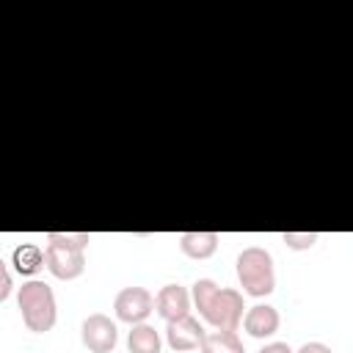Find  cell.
Segmentation results:
<instances>
[{
    "instance_id": "1",
    "label": "cell",
    "mask_w": 353,
    "mask_h": 353,
    "mask_svg": "<svg viewBox=\"0 0 353 353\" xmlns=\"http://www.w3.org/2000/svg\"><path fill=\"white\" fill-rule=\"evenodd\" d=\"M17 306L22 314V323L33 334H44L55 325L58 320V306H55V292L47 281L41 279H28L17 290Z\"/></svg>"
},
{
    "instance_id": "2",
    "label": "cell",
    "mask_w": 353,
    "mask_h": 353,
    "mask_svg": "<svg viewBox=\"0 0 353 353\" xmlns=\"http://www.w3.org/2000/svg\"><path fill=\"white\" fill-rule=\"evenodd\" d=\"M237 281L245 295L251 298H265L276 290V270H273V256L262 245H248L237 254L234 262Z\"/></svg>"
},
{
    "instance_id": "3",
    "label": "cell",
    "mask_w": 353,
    "mask_h": 353,
    "mask_svg": "<svg viewBox=\"0 0 353 353\" xmlns=\"http://www.w3.org/2000/svg\"><path fill=\"white\" fill-rule=\"evenodd\" d=\"M243 292L232 290V287H221L215 292V298L210 301V306L204 309V320L215 328V331H237V325L243 323Z\"/></svg>"
},
{
    "instance_id": "4",
    "label": "cell",
    "mask_w": 353,
    "mask_h": 353,
    "mask_svg": "<svg viewBox=\"0 0 353 353\" xmlns=\"http://www.w3.org/2000/svg\"><path fill=\"white\" fill-rule=\"evenodd\" d=\"M113 312H116V320L127 325H138V323H146V317L154 312V298L146 287H124L113 298Z\"/></svg>"
},
{
    "instance_id": "5",
    "label": "cell",
    "mask_w": 353,
    "mask_h": 353,
    "mask_svg": "<svg viewBox=\"0 0 353 353\" xmlns=\"http://www.w3.org/2000/svg\"><path fill=\"white\" fill-rule=\"evenodd\" d=\"M80 339L91 353H110L119 342V328L116 320H110L102 312H94L83 320L80 325Z\"/></svg>"
},
{
    "instance_id": "6",
    "label": "cell",
    "mask_w": 353,
    "mask_h": 353,
    "mask_svg": "<svg viewBox=\"0 0 353 353\" xmlns=\"http://www.w3.org/2000/svg\"><path fill=\"white\" fill-rule=\"evenodd\" d=\"M44 262L47 270L61 279V281H72L85 270V251H74V248H63V245H52L47 243L44 248Z\"/></svg>"
},
{
    "instance_id": "7",
    "label": "cell",
    "mask_w": 353,
    "mask_h": 353,
    "mask_svg": "<svg viewBox=\"0 0 353 353\" xmlns=\"http://www.w3.org/2000/svg\"><path fill=\"white\" fill-rule=\"evenodd\" d=\"M207 331L201 328V323L193 317V314H185L179 320H171L165 323V342L171 350H179V353H190L196 347H201Z\"/></svg>"
},
{
    "instance_id": "8",
    "label": "cell",
    "mask_w": 353,
    "mask_h": 353,
    "mask_svg": "<svg viewBox=\"0 0 353 353\" xmlns=\"http://www.w3.org/2000/svg\"><path fill=\"white\" fill-rule=\"evenodd\" d=\"M190 306H193V298H190L188 287H182V284H165V287H160V292L154 295V312H157L165 323L190 314Z\"/></svg>"
},
{
    "instance_id": "9",
    "label": "cell",
    "mask_w": 353,
    "mask_h": 353,
    "mask_svg": "<svg viewBox=\"0 0 353 353\" xmlns=\"http://www.w3.org/2000/svg\"><path fill=\"white\" fill-rule=\"evenodd\" d=\"M279 325H281V317H279V312L270 303H256V306L245 309V314H243V328L254 339L273 336L279 331Z\"/></svg>"
},
{
    "instance_id": "10",
    "label": "cell",
    "mask_w": 353,
    "mask_h": 353,
    "mask_svg": "<svg viewBox=\"0 0 353 353\" xmlns=\"http://www.w3.org/2000/svg\"><path fill=\"white\" fill-rule=\"evenodd\" d=\"M8 265L14 268V273H19V276H25V279H33L47 262H44V251H41L36 243H19V245L11 251Z\"/></svg>"
},
{
    "instance_id": "11",
    "label": "cell",
    "mask_w": 353,
    "mask_h": 353,
    "mask_svg": "<svg viewBox=\"0 0 353 353\" xmlns=\"http://www.w3.org/2000/svg\"><path fill=\"white\" fill-rule=\"evenodd\" d=\"M218 234L215 232H182L179 234V248L190 259H210L218 251Z\"/></svg>"
},
{
    "instance_id": "12",
    "label": "cell",
    "mask_w": 353,
    "mask_h": 353,
    "mask_svg": "<svg viewBox=\"0 0 353 353\" xmlns=\"http://www.w3.org/2000/svg\"><path fill=\"white\" fill-rule=\"evenodd\" d=\"M160 347H163V339H160L154 325L138 323L130 328V334H127V350L130 353H160Z\"/></svg>"
},
{
    "instance_id": "13",
    "label": "cell",
    "mask_w": 353,
    "mask_h": 353,
    "mask_svg": "<svg viewBox=\"0 0 353 353\" xmlns=\"http://www.w3.org/2000/svg\"><path fill=\"white\" fill-rule=\"evenodd\" d=\"M199 350L201 353H245L237 331H210Z\"/></svg>"
},
{
    "instance_id": "14",
    "label": "cell",
    "mask_w": 353,
    "mask_h": 353,
    "mask_svg": "<svg viewBox=\"0 0 353 353\" xmlns=\"http://www.w3.org/2000/svg\"><path fill=\"white\" fill-rule=\"evenodd\" d=\"M47 243L74 248V251H85V245L91 243V234L88 232H47Z\"/></svg>"
},
{
    "instance_id": "15",
    "label": "cell",
    "mask_w": 353,
    "mask_h": 353,
    "mask_svg": "<svg viewBox=\"0 0 353 353\" xmlns=\"http://www.w3.org/2000/svg\"><path fill=\"white\" fill-rule=\"evenodd\" d=\"M221 287L212 281V279H199L196 284H193V290H190V298H193V306L199 309V314H204V309L210 306V301L215 298V292H218Z\"/></svg>"
},
{
    "instance_id": "16",
    "label": "cell",
    "mask_w": 353,
    "mask_h": 353,
    "mask_svg": "<svg viewBox=\"0 0 353 353\" xmlns=\"http://www.w3.org/2000/svg\"><path fill=\"white\" fill-rule=\"evenodd\" d=\"M281 240H284V245L292 248V251H306V248H312V245L320 240V234H317V232H284Z\"/></svg>"
},
{
    "instance_id": "17",
    "label": "cell",
    "mask_w": 353,
    "mask_h": 353,
    "mask_svg": "<svg viewBox=\"0 0 353 353\" xmlns=\"http://www.w3.org/2000/svg\"><path fill=\"white\" fill-rule=\"evenodd\" d=\"M0 276H3L0 301H8V295H11V290H14V281H11V268H8V262H0Z\"/></svg>"
},
{
    "instance_id": "18",
    "label": "cell",
    "mask_w": 353,
    "mask_h": 353,
    "mask_svg": "<svg viewBox=\"0 0 353 353\" xmlns=\"http://www.w3.org/2000/svg\"><path fill=\"white\" fill-rule=\"evenodd\" d=\"M295 353H334V350H331L325 342H303Z\"/></svg>"
},
{
    "instance_id": "19",
    "label": "cell",
    "mask_w": 353,
    "mask_h": 353,
    "mask_svg": "<svg viewBox=\"0 0 353 353\" xmlns=\"http://www.w3.org/2000/svg\"><path fill=\"white\" fill-rule=\"evenodd\" d=\"M259 353H292V347L287 342H268L265 347H259Z\"/></svg>"
}]
</instances>
